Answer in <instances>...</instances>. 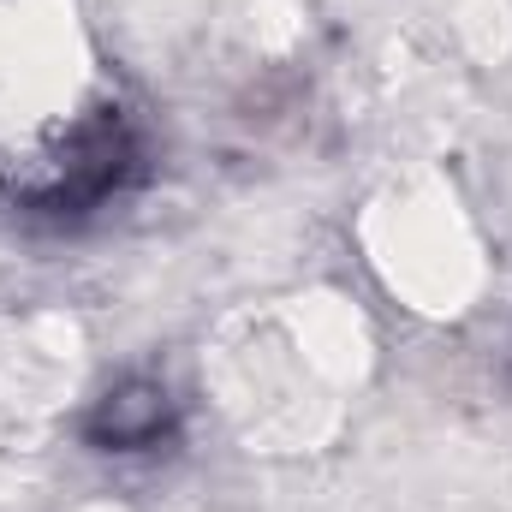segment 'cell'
Segmentation results:
<instances>
[{
    "instance_id": "1",
    "label": "cell",
    "mask_w": 512,
    "mask_h": 512,
    "mask_svg": "<svg viewBox=\"0 0 512 512\" xmlns=\"http://www.w3.org/2000/svg\"><path fill=\"white\" fill-rule=\"evenodd\" d=\"M131 167V137L126 126L108 114V120H96V126H84L72 137V155L60 161V185H54V203H96V197H108L120 179H126Z\"/></svg>"
},
{
    "instance_id": "2",
    "label": "cell",
    "mask_w": 512,
    "mask_h": 512,
    "mask_svg": "<svg viewBox=\"0 0 512 512\" xmlns=\"http://www.w3.org/2000/svg\"><path fill=\"white\" fill-rule=\"evenodd\" d=\"M167 423H173V399H167V387L126 382V387H114V393L90 411V441L108 447V453H131V447L161 441Z\"/></svg>"
}]
</instances>
